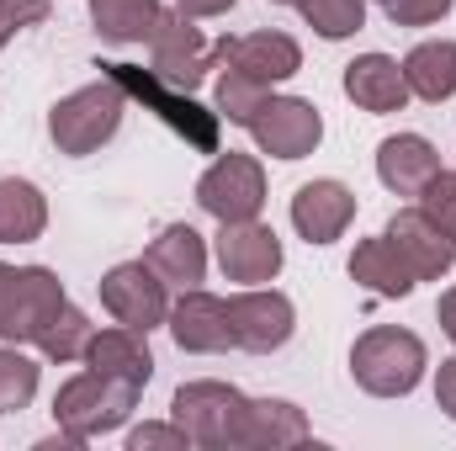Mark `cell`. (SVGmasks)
Wrapping results in <instances>:
<instances>
[{"label":"cell","instance_id":"6da1fadb","mask_svg":"<svg viewBox=\"0 0 456 451\" xmlns=\"http://www.w3.org/2000/svg\"><path fill=\"white\" fill-rule=\"evenodd\" d=\"M430 366L425 340L403 324H377L350 345V377L371 398H409Z\"/></svg>","mask_w":456,"mask_h":451},{"label":"cell","instance_id":"7a4b0ae2","mask_svg":"<svg viewBox=\"0 0 456 451\" xmlns=\"http://www.w3.org/2000/svg\"><path fill=\"white\" fill-rule=\"evenodd\" d=\"M122 112H127V91L112 75H102L96 86H80V91H69L48 107V138H53L59 154L86 160L102 144H112V133L122 127Z\"/></svg>","mask_w":456,"mask_h":451},{"label":"cell","instance_id":"3957f363","mask_svg":"<svg viewBox=\"0 0 456 451\" xmlns=\"http://www.w3.org/2000/svg\"><path fill=\"white\" fill-rule=\"evenodd\" d=\"M107 75H112L117 86L127 91V102H143V112H154L175 138H186L197 154H218V133H224V117L213 112V107H202L191 91H175V86H165L154 70H143V64H102Z\"/></svg>","mask_w":456,"mask_h":451},{"label":"cell","instance_id":"277c9868","mask_svg":"<svg viewBox=\"0 0 456 451\" xmlns=\"http://www.w3.org/2000/svg\"><path fill=\"white\" fill-rule=\"evenodd\" d=\"M138 398H143L138 388H127V382L102 377V372L86 366V372H75V377L53 393V425L86 447V441H96V436L122 430V425L133 420Z\"/></svg>","mask_w":456,"mask_h":451},{"label":"cell","instance_id":"5b68a950","mask_svg":"<svg viewBox=\"0 0 456 451\" xmlns=\"http://www.w3.org/2000/svg\"><path fill=\"white\" fill-rule=\"evenodd\" d=\"M143 43H149V70H154L165 86H175V91H197V86L208 80V70H218L213 43L202 37L197 16H186L181 5H175V11H159Z\"/></svg>","mask_w":456,"mask_h":451},{"label":"cell","instance_id":"8992f818","mask_svg":"<svg viewBox=\"0 0 456 451\" xmlns=\"http://www.w3.org/2000/svg\"><path fill=\"white\" fill-rule=\"evenodd\" d=\"M64 282L48 266H11L0 282V340L5 345H37L48 319L64 308Z\"/></svg>","mask_w":456,"mask_h":451},{"label":"cell","instance_id":"52a82bcc","mask_svg":"<svg viewBox=\"0 0 456 451\" xmlns=\"http://www.w3.org/2000/svg\"><path fill=\"white\" fill-rule=\"evenodd\" d=\"M244 393L233 382H181L175 398H170V420L186 430L191 447H208V451H233V436H239V420H244Z\"/></svg>","mask_w":456,"mask_h":451},{"label":"cell","instance_id":"ba28073f","mask_svg":"<svg viewBox=\"0 0 456 451\" xmlns=\"http://www.w3.org/2000/svg\"><path fill=\"white\" fill-rule=\"evenodd\" d=\"M197 208L218 224H239V218H260L265 208V165L255 154L239 149H218V160L202 170L197 181Z\"/></svg>","mask_w":456,"mask_h":451},{"label":"cell","instance_id":"9c48e42d","mask_svg":"<svg viewBox=\"0 0 456 451\" xmlns=\"http://www.w3.org/2000/svg\"><path fill=\"white\" fill-rule=\"evenodd\" d=\"M96 292H102V308L112 314V324H127V330H159L165 319H170V282L149 266V260H122L112 266L102 282H96Z\"/></svg>","mask_w":456,"mask_h":451},{"label":"cell","instance_id":"30bf717a","mask_svg":"<svg viewBox=\"0 0 456 451\" xmlns=\"http://www.w3.org/2000/svg\"><path fill=\"white\" fill-rule=\"evenodd\" d=\"M249 138L271 160H308L324 138V117L308 96H265L260 112L249 117Z\"/></svg>","mask_w":456,"mask_h":451},{"label":"cell","instance_id":"8fae6325","mask_svg":"<svg viewBox=\"0 0 456 451\" xmlns=\"http://www.w3.org/2000/svg\"><path fill=\"white\" fill-rule=\"evenodd\" d=\"M228 330H233V350H249V356H271L281 350L292 330H297V308L287 292L276 287H244L228 298Z\"/></svg>","mask_w":456,"mask_h":451},{"label":"cell","instance_id":"7c38bea8","mask_svg":"<svg viewBox=\"0 0 456 451\" xmlns=\"http://www.w3.org/2000/svg\"><path fill=\"white\" fill-rule=\"evenodd\" d=\"M281 239L276 228L260 218H239V224H218V266L228 282L239 287H265L281 276Z\"/></svg>","mask_w":456,"mask_h":451},{"label":"cell","instance_id":"4fadbf2b","mask_svg":"<svg viewBox=\"0 0 456 451\" xmlns=\"http://www.w3.org/2000/svg\"><path fill=\"white\" fill-rule=\"evenodd\" d=\"M382 234H387V244L403 255V266L414 271V282H441V276H452L456 239L436 224L425 208H403V213H393Z\"/></svg>","mask_w":456,"mask_h":451},{"label":"cell","instance_id":"5bb4252c","mask_svg":"<svg viewBox=\"0 0 456 451\" xmlns=\"http://www.w3.org/2000/svg\"><path fill=\"white\" fill-rule=\"evenodd\" d=\"M213 53H218V70H239V75H249V80H260V86H281V80H292L297 70H303V48H297V37H287V32H244V37H224V43H213Z\"/></svg>","mask_w":456,"mask_h":451},{"label":"cell","instance_id":"9a60e30c","mask_svg":"<svg viewBox=\"0 0 456 451\" xmlns=\"http://www.w3.org/2000/svg\"><path fill=\"white\" fill-rule=\"evenodd\" d=\"M170 340L191 356H218L233 350V330H228V303L202 292V287H181V298L170 303V319H165Z\"/></svg>","mask_w":456,"mask_h":451},{"label":"cell","instance_id":"2e32d148","mask_svg":"<svg viewBox=\"0 0 456 451\" xmlns=\"http://www.w3.org/2000/svg\"><path fill=\"white\" fill-rule=\"evenodd\" d=\"M350 224H355V192L345 181L324 176V181L297 186V197H292V228L308 244H335Z\"/></svg>","mask_w":456,"mask_h":451},{"label":"cell","instance_id":"e0dca14e","mask_svg":"<svg viewBox=\"0 0 456 451\" xmlns=\"http://www.w3.org/2000/svg\"><path fill=\"white\" fill-rule=\"evenodd\" d=\"M303 441H314V425L292 398H249L244 420H239V436H233V451H287L303 447Z\"/></svg>","mask_w":456,"mask_h":451},{"label":"cell","instance_id":"ac0fdd59","mask_svg":"<svg viewBox=\"0 0 456 451\" xmlns=\"http://www.w3.org/2000/svg\"><path fill=\"white\" fill-rule=\"evenodd\" d=\"M441 170V149L425 133H393L377 144V181L398 197H419Z\"/></svg>","mask_w":456,"mask_h":451},{"label":"cell","instance_id":"d6986e66","mask_svg":"<svg viewBox=\"0 0 456 451\" xmlns=\"http://www.w3.org/2000/svg\"><path fill=\"white\" fill-rule=\"evenodd\" d=\"M80 361H86L91 372H102V377H117V382L138 388V393H143L149 377H154L149 335H143V330H127V324H107V330H96Z\"/></svg>","mask_w":456,"mask_h":451},{"label":"cell","instance_id":"ffe728a7","mask_svg":"<svg viewBox=\"0 0 456 451\" xmlns=\"http://www.w3.org/2000/svg\"><path fill=\"white\" fill-rule=\"evenodd\" d=\"M345 96L371 117L403 112L409 107V80H403V64L387 59V53H361L345 64Z\"/></svg>","mask_w":456,"mask_h":451},{"label":"cell","instance_id":"44dd1931","mask_svg":"<svg viewBox=\"0 0 456 451\" xmlns=\"http://www.w3.org/2000/svg\"><path fill=\"white\" fill-rule=\"evenodd\" d=\"M143 260H149L170 287H197V282L208 276V239L191 224H165L149 239Z\"/></svg>","mask_w":456,"mask_h":451},{"label":"cell","instance_id":"7402d4cb","mask_svg":"<svg viewBox=\"0 0 456 451\" xmlns=\"http://www.w3.org/2000/svg\"><path fill=\"white\" fill-rule=\"evenodd\" d=\"M403 80H409V96L441 107L456 96V37H430L419 48L403 53Z\"/></svg>","mask_w":456,"mask_h":451},{"label":"cell","instance_id":"603a6c76","mask_svg":"<svg viewBox=\"0 0 456 451\" xmlns=\"http://www.w3.org/2000/svg\"><path fill=\"white\" fill-rule=\"evenodd\" d=\"M350 282L366 287L371 298H409V292H414V271H409L403 255L387 244V234L355 244V255H350Z\"/></svg>","mask_w":456,"mask_h":451},{"label":"cell","instance_id":"cb8c5ba5","mask_svg":"<svg viewBox=\"0 0 456 451\" xmlns=\"http://www.w3.org/2000/svg\"><path fill=\"white\" fill-rule=\"evenodd\" d=\"M48 228V197L21 181V176H0V244H32Z\"/></svg>","mask_w":456,"mask_h":451},{"label":"cell","instance_id":"d4e9b609","mask_svg":"<svg viewBox=\"0 0 456 451\" xmlns=\"http://www.w3.org/2000/svg\"><path fill=\"white\" fill-rule=\"evenodd\" d=\"M159 11V0H91V21L107 43H143Z\"/></svg>","mask_w":456,"mask_h":451},{"label":"cell","instance_id":"484cf974","mask_svg":"<svg viewBox=\"0 0 456 451\" xmlns=\"http://www.w3.org/2000/svg\"><path fill=\"white\" fill-rule=\"evenodd\" d=\"M91 335H96V324H91L75 303H64V308L48 319V330L37 335V350H43L48 361H59V366H64V361H80V356H86Z\"/></svg>","mask_w":456,"mask_h":451},{"label":"cell","instance_id":"4316f807","mask_svg":"<svg viewBox=\"0 0 456 451\" xmlns=\"http://www.w3.org/2000/svg\"><path fill=\"white\" fill-rule=\"evenodd\" d=\"M37 377L43 366L21 345H0V414H21L37 398Z\"/></svg>","mask_w":456,"mask_h":451},{"label":"cell","instance_id":"83f0119b","mask_svg":"<svg viewBox=\"0 0 456 451\" xmlns=\"http://www.w3.org/2000/svg\"><path fill=\"white\" fill-rule=\"evenodd\" d=\"M297 11L330 43H345V37H355L366 27V0H297Z\"/></svg>","mask_w":456,"mask_h":451},{"label":"cell","instance_id":"f1b7e54d","mask_svg":"<svg viewBox=\"0 0 456 451\" xmlns=\"http://www.w3.org/2000/svg\"><path fill=\"white\" fill-rule=\"evenodd\" d=\"M271 96V86H260V80H249V75H239V70H228L218 75V91H213V112L224 117V122H239V127H249V117L260 112V102Z\"/></svg>","mask_w":456,"mask_h":451},{"label":"cell","instance_id":"f546056e","mask_svg":"<svg viewBox=\"0 0 456 451\" xmlns=\"http://www.w3.org/2000/svg\"><path fill=\"white\" fill-rule=\"evenodd\" d=\"M419 208L456 239V170H436V181L419 192Z\"/></svg>","mask_w":456,"mask_h":451},{"label":"cell","instance_id":"4dcf8cb0","mask_svg":"<svg viewBox=\"0 0 456 451\" xmlns=\"http://www.w3.org/2000/svg\"><path fill=\"white\" fill-rule=\"evenodd\" d=\"M48 11H53V0H0V48H5L16 32L48 21Z\"/></svg>","mask_w":456,"mask_h":451},{"label":"cell","instance_id":"1f68e13d","mask_svg":"<svg viewBox=\"0 0 456 451\" xmlns=\"http://www.w3.org/2000/svg\"><path fill=\"white\" fill-rule=\"evenodd\" d=\"M452 5L456 0H382V11H387L393 27H436Z\"/></svg>","mask_w":456,"mask_h":451},{"label":"cell","instance_id":"d6a6232c","mask_svg":"<svg viewBox=\"0 0 456 451\" xmlns=\"http://www.w3.org/2000/svg\"><path fill=\"white\" fill-rule=\"evenodd\" d=\"M159 447H175V451H186L191 441H186V430L175 425V420H149V425H138V430H127V451H159Z\"/></svg>","mask_w":456,"mask_h":451},{"label":"cell","instance_id":"836d02e7","mask_svg":"<svg viewBox=\"0 0 456 451\" xmlns=\"http://www.w3.org/2000/svg\"><path fill=\"white\" fill-rule=\"evenodd\" d=\"M436 404L446 420H456V361H441V372H436Z\"/></svg>","mask_w":456,"mask_h":451},{"label":"cell","instance_id":"e575fe53","mask_svg":"<svg viewBox=\"0 0 456 451\" xmlns=\"http://www.w3.org/2000/svg\"><path fill=\"white\" fill-rule=\"evenodd\" d=\"M436 319H441L446 340L456 345V287H446V292H441V303H436Z\"/></svg>","mask_w":456,"mask_h":451},{"label":"cell","instance_id":"d590c367","mask_svg":"<svg viewBox=\"0 0 456 451\" xmlns=\"http://www.w3.org/2000/svg\"><path fill=\"white\" fill-rule=\"evenodd\" d=\"M175 5H181L186 16H197V21H202V16H224V11H233V0H175Z\"/></svg>","mask_w":456,"mask_h":451},{"label":"cell","instance_id":"8d00e7d4","mask_svg":"<svg viewBox=\"0 0 456 451\" xmlns=\"http://www.w3.org/2000/svg\"><path fill=\"white\" fill-rule=\"evenodd\" d=\"M5 271H11V266H5V260H0V282H5Z\"/></svg>","mask_w":456,"mask_h":451},{"label":"cell","instance_id":"74e56055","mask_svg":"<svg viewBox=\"0 0 456 451\" xmlns=\"http://www.w3.org/2000/svg\"><path fill=\"white\" fill-rule=\"evenodd\" d=\"M271 5H297V0H271Z\"/></svg>","mask_w":456,"mask_h":451}]
</instances>
